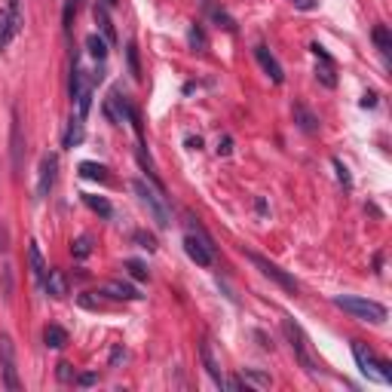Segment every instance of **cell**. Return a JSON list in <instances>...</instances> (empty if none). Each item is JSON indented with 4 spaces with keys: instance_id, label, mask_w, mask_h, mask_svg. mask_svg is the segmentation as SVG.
I'll use <instances>...</instances> for the list:
<instances>
[{
    "instance_id": "1",
    "label": "cell",
    "mask_w": 392,
    "mask_h": 392,
    "mask_svg": "<svg viewBox=\"0 0 392 392\" xmlns=\"http://www.w3.org/2000/svg\"><path fill=\"white\" fill-rule=\"evenodd\" d=\"M334 306H340L343 313L356 316V319H362V322H371V325L386 322V306L377 304V301H368V297L343 294V297H334Z\"/></svg>"
},
{
    "instance_id": "2",
    "label": "cell",
    "mask_w": 392,
    "mask_h": 392,
    "mask_svg": "<svg viewBox=\"0 0 392 392\" xmlns=\"http://www.w3.org/2000/svg\"><path fill=\"white\" fill-rule=\"evenodd\" d=\"M132 190H135L138 200L147 205V212H151V218L156 221V227H169V224H172V212H169L166 196H160V190H156L154 184H147L144 178H135L132 181Z\"/></svg>"
},
{
    "instance_id": "3",
    "label": "cell",
    "mask_w": 392,
    "mask_h": 392,
    "mask_svg": "<svg viewBox=\"0 0 392 392\" xmlns=\"http://www.w3.org/2000/svg\"><path fill=\"white\" fill-rule=\"evenodd\" d=\"M282 331H285V338L292 340V350H294L297 362H301V368H304L310 377H319L322 368H319V362H316V356L310 352V340H306V334L301 331V325H294L292 319H285V322H282Z\"/></svg>"
},
{
    "instance_id": "4",
    "label": "cell",
    "mask_w": 392,
    "mask_h": 392,
    "mask_svg": "<svg viewBox=\"0 0 392 392\" xmlns=\"http://www.w3.org/2000/svg\"><path fill=\"white\" fill-rule=\"evenodd\" d=\"M352 356H356V365L359 371L365 374L368 380H377V384H392V368H389V362L384 359H377L374 352H371L365 343H352Z\"/></svg>"
},
{
    "instance_id": "5",
    "label": "cell",
    "mask_w": 392,
    "mask_h": 392,
    "mask_svg": "<svg viewBox=\"0 0 392 392\" xmlns=\"http://www.w3.org/2000/svg\"><path fill=\"white\" fill-rule=\"evenodd\" d=\"M184 251H188V258L200 267H212V260H214V246H212V239L202 233L200 224H196V227L190 224L188 236H184Z\"/></svg>"
},
{
    "instance_id": "6",
    "label": "cell",
    "mask_w": 392,
    "mask_h": 392,
    "mask_svg": "<svg viewBox=\"0 0 392 392\" xmlns=\"http://www.w3.org/2000/svg\"><path fill=\"white\" fill-rule=\"evenodd\" d=\"M0 374H4V386L9 392L22 389V380H18V368H16V343L9 334H0Z\"/></svg>"
},
{
    "instance_id": "7",
    "label": "cell",
    "mask_w": 392,
    "mask_h": 392,
    "mask_svg": "<svg viewBox=\"0 0 392 392\" xmlns=\"http://www.w3.org/2000/svg\"><path fill=\"white\" fill-rule=\"evenodd\" d=\"M248 260H251V264H255V267H258V270H260V273H264L267 279H273V282H276L279 288H285L288 294H297V292H301V285H297V279H294V276H288L282 267H276V264H273V260L260 258V255H255V251H248Z\"/></svg>"
},
{
    "instance_id": "8",
    "label": "cell",
    "mask_w": 392,
    "mask_h": 392,
    "mask_svg": "<svg viewBox=\"0 0 392 392\" xmlns=\"http://www.w3.org/2000/svg\"><path fill=\"white\" fill-rule=\"evenodd\" d=\"M310 52L316 55V62H319V68H316V77H319L328 89H331V86H338V64H334L331 55L325 52L319 43H313V46H310Z\"/></svg>"
},
{
    "instance_id": "9",
    "label": "cell",
    "mask_w": 392,
    "mask_h": 392,
    "mask_svg": "<svg viewBox=\"0 0 392 392\" xmlns=\"http://www.w3.org/2000/svg\"><path fill=\"white\" fill-rule=\"evenodd\" d=\"M9 154H13V169L22 172V166H25V132H22V120H18V110H13V129H9Z\"/></svg>"
},
{
    "instance_id": "10",
    "label": "cell",
    "mask_w": 392,
    "mask_h": 392,
    "mask_svg": "<svg viewBox=\"0 0 392 392\" xmlns=\"http://www.w3.org/2000/svg\"><path fill=\"white\" fill-rule=\"evenodd\" d=\"M55 178H59V156H55V154H43L40 178H37V196H50Z\"/></svg>"
},
{
    "instance_id": "11",
    "label": "cell",
    "mask_w": 392,
    "mask_h": 392,
    "mask_svg": "<svg viewBox=\"0 0 392 392\" xmlns=\"http://www.w3.org/2000/svg\"><path fill=\"white\" fill-rule=\"evenodd\" d=\"M22 31V13H13L9 6L0 9V52L13 43V37Z\"/></svg>"
},
{
    "instance_id": "12",
    "label": "cell",
    "mask_w": 392,
    "mask_h": 392,
    "mask_svg": "<svg viewBox=\"0 0 392 392\" xmlns=\"http://www.w3.org/2000/svg\"><path fill=\"white\" fill-rule=\"evenodd\" d=\"M255 59H258V64L264 68V74L273 83H282L285 80V71H282V64L276 62V55L267 50V46H255Z\"/></svg>"
},
{
    "instance_id": "13",
    "label": "cell",
    "mask_w": 392,
    "mask_h": 392,
    "mask_svg": "<svg viewBox=\"0 0 392 392\" xmlns=\"http://www.w3.org/2000/svg\"><path fill=\"white\" fill-rule=\"evenodd\" d=\"M101 294H108V297H114V301H138V288L135 285H129V282H105V288H101Z\"/></svg>"
},
{
    "instance_id": "14",
    "label": "cell",
    "mask_w": 392,
    "mask_h": 392,
    "mask_svg": "<svg viewBox=\"0 0 392 392\" xmlns=\"http://www.w3.org/2000/svg\"><path fill=\"white\" fill-rule=\"evenodd\" d=\"M28 264H31V276L37 279V285H43L46 273H50V267H46L43 251H40V246H37V242H31V246H28Z\"/></svg>"
},
{
    "instance_id": "15",
    "label": "cell",
    "mask_w": 392,
    "mask_h": 392,
    "mask_svg": "<svg viewBox=\"0 0 392 392\" xmlns=\"http://www.w3.org/2000/svg\"><path fill=\"white\" fill-rule=\"evenodd\" d=\"M200 356H202V365H205V371H209V377L224 389V374H221V365H218V359H214V352H212V343H209V340H202Z\"/></svg>"
},
{
    "instance_id": "16",
    "label": "cell",
    "mask_w": 392,
    "mask_h": 392,
    "mask_svg": "<svg viewBox=\"0 0 392 392\" xmlns=\"http://www.w3.org/2000/svg\"><path fill=\"white\" fill-rule=\"evenodd\" d=\"M294 123L304 129V132H319V117L313 114L310 108H304V105H294Z\"/></svg>"
},
{
    "instance_id": "17",
    "label": "cell",
    "mask_w": 392,
    "mask_h": 392,
    "mask_svg": "<svg viewBox=\"0 0 392 392\" xmlns=\"http://www.w3.org/2000/svg\"><path fill=\"white\" fill-rule=\"evenodd\" d=\"M43 343L50 350H62V347H68V331L62 328V325H46V331H43Z\"/></svg>"
},
{
    "instance_id": "18",
    "label": "cell",
    "mask_w": 392,
    "mask_h": 392,
    "mask_svg": "<svg viewBox=\"0 0 392 392\" xmlns=\"http://www.w3.org/2000/svg\"><path fill=\"white\" fill-rule=\"evenodd\" d=\"M96 22H98V28H101V34H105V40L114 43V40H117V31H114V22H110L105 4H96Z\"/></svg>"
},
{
    "instance_id": "19",
    "label": "cell",
    "mask_w": 392,
    "mask_h": 392,
    "mask_svg": "<svg viewBox=\"0 0 392 392\" xmlns=\"http://www.w3.org/2000/svg\"><path fill=\"white\" fill-rule=\"evenodd\" d=\"M43 288L50 292L52 297H64V292H68V285H64V276L59 273V270H50L43 279Z\"/></svg>"
},
{
    "instance_id": "20",
    "label": "cell",
    "mask_w": 392,
    "mask_h": 392,
    "mask_svg": "<svg viewBox=\"0 0 392 392\" xmlns=\"http://www.w3.org/2000/svg\"><path fill=\"white\" fill-rule=\"evenodd\" d=\"M83 202L89 205L92 212L96 214H101V218H110V214H114V205H110L105 196H96V193H83Z\"/></svg>"
},
{
    "instance_id": "21",
    "label": "cell",
    "mask_w": 392,
    "mask_h": 392,
    "mask_svg": "<svg viewBox=\"0 0 392 392\" xmlns=\"http://www.w3.org/2000/svg\"><path fill=\"white\" fill-rule=\"evenodd\" d=\"M83 135H86V132H83V117L77 114V117L71 120L68 132H64V147H77V144L83 142Z\"/></svg>"
},
{
    "instance_id": "22",
    "label": "cell",
    "mask_w": 392,
    "mask_h": 392,
    "mask_svg": "<svg viewBox=\"0 0 392 392\" xmlns=\"http://www.w3.org/2000/svg\"><path fill=\"white\" fill-rule=\"evenodd\" d=\"M86 50H89L92 59H98V62L108 59V40H105V37H98V34H89L86 37Z\"/></svg>"
},
{
    "instance_id": "23",
    "label": "cell",
    "mask_w": 392,
    "mask_h": 392,
    "mask_svg": "<svg viewBox=\"0 0 392 392\" xmlns=\"http://www.w3.org/2000/svg\"><path fill=\"white\" fill-rule=\"evenodd\" d=\"M371 37H374L377 50L384 52V55H389V52H392V34H389V28H386V25H377L374 31H371Z\"/></svg>"
},
{
    "instance_id": "24",
    "label": "cell",
    "mask_w": 392,
    "mask_h": 392,
    "mask_svg": "<svg viewBox=\"0 0 392 392\" xmlns=\"http://www.w3.org/2000/svg\"><path fill=\"white\" fill-rule=\"evenodd\" d=\"M80 175L86 181H108V169L98 163H80Z\"/></svg>"
},
{
    "instance_id": "25",
    "label": "cell",
    "mask_w": 392,
    "mask_h": 392,
    "mask_svg": "<svg viewBox=\"0 0 392 392\" xmlns=\"http://www.w3.org/2000/svg\"><path fill=\"white\" fill-rule=\"evenodd\" d=\"M77 9H80V0H64V9H62V25H64V31H71L74 18H77Z\"/></svg>"
},
{
    "instance_id": "26",
    "label": "cell",
    "mask_w": 392,
    "mask_h": 392,
    "mask_svg": "<svg viewBox=\"0 0 392 392\" xmlns=\"http://www.w3.org/2000/svg\"><path fill=\"white\" fill-rule=\"evenodd\" d=\"M126 270H129V276L138 279V282H144L147 279V267L142 264V260H126Z\"/></svg>"
},
{
    "instance_id": "27",
    "label": "cell",
    "mask_w": 392,
    "mask_h": 392,
    "mask_svg": "<svg viewBox=\"0 0 392 392\" xmlns=\"http://www.w3.org/2000/svg\"><path fill=\"white\" fill-rule=\"evenodd\" d=\"M126 55H129V71H132V77L142 80V68H138V50H135V43H129Z\"/></svg>"
},
{
    "instance_id": "28",
    "label": "cell",
    "mask_w": 392,
    "mask_h": 392,
    "mask_svg": "<svg viewBox=\"0 0 392 392\" xmlns=\"http://www.w3.org/2000/svg\"><path fill=\"white\" fill-rule=\"evenodd\" d=\"M242 377L255 386H270V374H260V371H242Z\"/></svg>"
},
{
    "instance_id": "29",
    "label": "cell",
    "mask_w": 392,
    "mask_h": 392,
    "mask_svg": "<svg viewBox=\"0 0 392 392\" xmlns=\"http://www.w3.org/2000/svg\"><path fill=\"white\" fill-rule=\"evenodd\" d=\"M71 251H74V258H80V260H83V258H89V251H92L89 239H86V236L77 239V242H74V248H71Z\"/></svg>"
},
{
    "instance_id": "30",
    "label": "cell",
    "mask_w": 392,
    "mask_h": 392,
    "mask_svg": "<svg viewBox=\"0 0 392 392\" xmlns=\"http://www.w3.org/2000/svg\"><path fill=\"white\" fill-rule=\"evenodd\" d=\"M190 46L193 50H205V34H202V28H190Z\"/></svg>"
},
{
    "instance_id": "31",
    "label": "cell",
    "mask_w": 392,
    "mask_h": 392,
    "mask_svg": "<svg viewBox=\"0 0 392 392\" xmlns=\"http://www.w3.org/2000/svg\"><path fill=\"white\" fill-rule=\"evenodd\" d=\"M135 242H142V246H144L147 251H154V248H156V239L151 236V233H135Z\"/></svg>"
},
{
    "instance_id": "32",
    "label": "cell",
    "mask_w": 392,
    "mask_h": 392,
    "mask_svg": "<svg viewBox=\"0 0 392 392\" xmlns=\"http://www.w3.org/2000/svg\"><path fill=\"white\" fill-rule=\"evenodd\" d=\"M59 380H64V384H68V380H74V371H71L68 362H59Z\"/></svg>"
},
{
    "instance_id": "33",
    "label": "cell",
    "mask_w": 392,
    "mask_h": 392,
    "mask_svg": "<svg viewBox=\"0 0 392 392\" xmlns=\"http://www.w3.org/2000/svg\"><path fill=\"white\" fill-rule=\"evenodd\" d=\"M334 169H338V178H340V181H343V184H347V188H350L352 181H350V175H347V166H343L340 160H334Z\"/></svg>"
},
{
    "instance_id": "34",
    "label": "cell",
    "mask_w": 392,
    "mask_h": 392,
    "mask_svg": "<svg viewBox=\"0 0 392 392\" xmlns=\"http://www.w3.org/2000/svg\"><path fill=\"white\" fill-rule=\"evenodd\" d=\"M74 380H77L80 386H92V384H96L98 377H96V374H80V377H74Z\"/></svg>"
},
{
    "instance_id": "35",
    "label": "cell",
    "mask_w": 392,
    "mask_h": 392,
    "mask_svg": "<svg viewBox=\"0 0 392 392\" xmlns=\"http://www.w3.org/2000/svg\"><path fill=\"white\" fill-rule=\"evenodd\" d=\"M377 105V96L374 92H365V96H362V108H374Z\"/></svg>"
},
{
    "instance_id": "36",
    "label": "cell",
    "mask_w": 392,
    "mask_h": 392,
    "mask_svg": "<svg viewBox=\"0 0 392 392\" xmlns=\"http://www.w3.org/2000/svg\"><path fill=\"white\" fill-rule=\"evenodd\" d=\"M6 248H9V233L4 224H0V251H6Z\"/></svg>"
},
{
    "instance_id": "37",
    "label": "cell",
    "mask_w": 392,
    "mask_h": 392,
    "mask_svg": "<svg viewBox=\"0 0 392 392\" xmlns=\"http://www.w3.org/2000/svg\"><path fill=\"white\" fill-rule=\"evenodd\" d=\"M230 144H233V142H230V138H224V142H218V154H221V156H227V154L233 151V147H230Z\"/></svg>"
},
{
    "instance_id": "38",
    "label": "cell",
    "mask_w": 392,
    "mask_h": 392,
    "mask_svg": "<svg viewBox=\"0 0 392 392\" xmlns=\"http://www.w3.org/2000/svg\"><path fill=\"white\" fill-rule=\"evenodd\" d=\"M297 9H316V0H294Z\"/></svg>"
},
{
    "instance_id": "39",
    "label": "cell",
    "mask_w": 392,
    "mask_h": 392,
    "mask_svg": "<svg viewBox=\"0 0 392 392\" xmlns=\"http://www.w3.org/2000/svg\"><path fill=\"white\" fill-rule=\"evenodd\" d=\"M120 359H126V352H123V350H120V347H117V350H114V356H110V362H114V365H117V362H120Z\"/></svg>"
},
{
    "instance_id": "40",
    "label": "cell",
    "mask_w": 392,
    "mask_h": 392,
    "mask_svg": "<svg viewBox=\"0 0 392 392\" xmlns=\"http://www.w3.org/2000/svg\"><path fill=\"white\" fill-rule=\"evenodd\" d=\"M101 4H105V6L110 9V6H117V4H120V0H101Z\"/></svg>"
}]
</instances>
